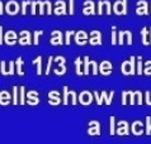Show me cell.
Segmentation results:
<instances>
[{"label": "cell", "instance_id": "6da1fadb", "mask_svg": "<svg viewBox=\"0 0 151 144\" xmlns=\"http://www.w3.org/2000/svg\"><path fill=\"white\" fill-rule=\"evenodd\" d=\"M135 56L129 57L128 61L122 62L121 65V71L124 76H135L136 73V65H135Z\"/></svg>", "mask_w": 151, "mask_h": 144}, {"label": "cell", "instance_id": "7a4b0ae2", "mask_svg": "<svg viewBox=\"0 0 151 144\" xmlns=\"http://www.w3.org/2000/svg\"><path fill=\"white\" fill-rule=\"evenodd\" d=\"M53 62L57 63V68H53V73L62 76L66 73V58L64 56H57L53 58Z\"/></svg>", "mask_w": 151, "mask_h": 144}, {"label": "cell", "instance_id": "3957f363", "mask_svg": "<svg viewBox=\"0 0 151 144\" xmlns=\"http://www.w3.org/2000/svg\"><path fill=\"white\" fill-rule=\"evenodd\" d=\"M113 96H114V91H112L111 94H109V96H107V92H106V91H102V92H100V96H99V92H98V91H94L95 101H96V104H98L99 106L103 104V101L106 103V105H111Z\"/></svg>", "mask_w": 151, "mask_h": 144}, {"label": "cell", "instance_id": "277c9868", "mask_svg": "<svg viewBox=\"0 0 151 144\" xmlns=\"http://www.w3.org/2000/svg\"><path fill=\"white\" fill-rule=\"evenodd\" d=\"M62 92H64V105H68L69 104V97H71V104L73 105H76L79 101H78V95L74 90H69L68 86H64L62 87Z\"/></svg>", "mask_w": 151, "mask_h": 144}, {"label": "cell", "instance_id": "5b68a950", "mask_svg": "<svg viewBox=\"0 0 151 144\" xmlns=\"http://www.w3.org/2000/svg\"><path fill=\"white\" fill-rule=\"evenodd\" d=\"M112 9L116 15H127V0H117Z\"/></svg>", "mask_w": 151, "mask_h": 144}, {"label": "cell", "instance_id": "8992f818", "mask_svg": "<svg viewBox=\"0 0 151 144\" xmlns=\"http://www.w3.org/2000/svg\"><path fill=\"white\" fill-rule=\"evenodd\" d=\"M6 62L5 61H1L0 63V72H1L3 76H13L15 73V62L13 61H9V66H5Z\"/></svg>", "mask_w": 151, "mask_h": 144}, {"label": "cell", "instance_id": "52a82bcc", "mask_svg": "<svg viewBox=\"0 0 151 144\" xmlns=\"http://www.w3.org/2000/svg\"><path fill=\"white\" fill-rule=\"evenodd\" d=\"M37 6H38V14L40 15H43V14H47V15H51L52 14V5L51 3L47 1V0H45V1H42V0H37Z\"/></svg>", "mask_w": 151, "mask_h": 144}, {"label": "cell", "instance_id": "ba28073f", "mask_svg": "<svg viewBox=\"0 0 151 144\" xmlns=\"http://www.w3.org/2000/svg\"><path fill=\"white\" fill-rule=\"evenodd\" d=\"M20 11V6L15 0H9L5 4V13L8 15H17Z\"/></svg>", "mask_w": 151, "mask_h": 144}, {"label": "cell", "instance_id": "9c48e42d", "mask_svg": "<svg viewBox=\"0 0 151 144\" xmlns=\"http://www.w3.org/2000/svg\"><path fill=\"white\" fill-rule=\"evenodd\" d=\"M74 41L78 46H85L88 42H89V36H88V33L84 32V31H78V32H75Z\"/></svg>", "mask_w": 151, "mask_h": 144}, {"label": "cell", "instance_id": "30bf717a", "mask_svg": "<svg viewBox=\"0 0 151 144\" xmlns=\"http://www.w3.org/2000/svg\"><path fill=\"white\" fill-rule=\"evenodd\" d=\"M53 13L55 15H68L69 11H68V5L64 0H57L55 3V9H53Z\"/></svg>", "mask_w": 151, "mask_h": 144}, {"label": "cell", "instance_id": "8fae6325", "mask_svg": "<svg viewBox=\"0 0 151 144\" xmlns=\"http://www.w3.org/2000/svg\"><path fill=\"white\" fill-rule=\"evenodd\" d=\"M18 43L20 46H31L33 43L31 33H29L28 31H22L20 32L19 36H18Z\"/></svg>", "mask_w": 151, "mask_h": 144}, {"label": "cell", "instance_id": "7c38bea8", "mask_svg": "<svg viewBox=\"0 0 151 144\" xmlns=\"http://www.w3.org/2000/svg\"><path fill=\"white\" fill-rule=\"evenodd\" d=\"M50 43L52 46H62L64 44V36L60 31H52L51 38H50Z\"/></svg>", "mask_w": 151, "mask_h": 144}, {"label": "cell", "instance_id": "4fadbf2b", "mask_svg": "<svg viewBox=\"0 0 151 144\" xmlns=\"http://www.w3.org/2000/svg\"><path fill=\"white\" fill-rule=\"evenodd\" d=\"M26 103L28 105H33V106H36V105H38L40 103V96H38V92L36 90H31L27 92L26 95Z\"/></svg>", "mask_w": 151, "mask_h": 144}, {"label": "cell", "instance_id": "5bb4252c", "mask_svg": "<svg viewBox=\"0 0 151 144\" xmlns=\"http://www.w3.org/2000/svg\"><path fill=\"white\" fill-rule=\"evenodd\" d=\"M106 9L107 11V15H111L112 14V5L111 3L108 1V0H100V1H98V11H96V14L98 15H103V10Z\"/></svg>", "mask_w": 151, "mask_h": 144}, {"label": "cell", "instance_id": "9a60e30c", "mask_svg": "<svg viewBox=\"0 0 151 144\" xmlns=\"http://www.w3.org/2000/svg\"><path fill=\"white\" fill-rule=\"evenodd\" d=\"M18 42V34L14 31H8L4 34V43L8 46H14Z\"/></svg>", "mask_w": 151, "mask_h": 144}, {"label": "cell", "instance_id": "2e32d148", "mask_svg": "<svg viewBox=\"0 0 151 144\" xmlns=\"http://www.w3.org/2000/svg\"><path fill=\"white\" fill-rule=\"evenodd\" d=\"M78 101L81 105H85V106H88V105H90L91 103H93V95H91L89 91H83L81 94L78 96Z\"/></svg>", "mask_w": 151, "mask_h": 144}, {"label": "cell", "instance_id": "e0dca14e", "mask_svg": "<svg viewBox=\"0 0 151 144\" xmlns=\"http://www.w3.org/2000/svg\"><path fill=\"white\" fill-rule=\"evenodd\" d=\"M83 14L84 15H94L95 14V4L91 0H86L83 4Z\"/></svg>", "mask_w": 151, "mask_h": 144}, {"label": "cell", "instance_id": "ac0fdd59", "mask_svg": "<svg viewBox=\"0 0 151 144\" xmlns=\"http://www.w3.org/2000/svg\"><path fill=\"white\" fill-rule=\"evenodd\" d=\"M48 104L53 105V106H57V105L61 104V97H60V92L56 90H52L48 92Z\"/></svg>", "mask_w": 151, "mask_h": 144}, {"label": "cell", "instance_id": "d6986e66", "mask_svg": "<svg viewBox=\"0 0 151 144\" xmlns=\"http://www.w3.org/2000/svg\"><path fill=\"white\" fill-rule=\"evenodd\" d=\"M88 134L89 135H100V124L98 120H90L89 128H88Z\"/></svg>", "mask_w": 151, "mask_h": 144}, {"label": "cell", "instance_id": "ffe728a7", "mask_svg": "<svg viewBox=\"0 0 151 144\" xmlns=\"http://www.w3.org/2000/svg\"><path fill=\"white\" fill-rule=\"evenodd\" d=\"M89 43L91 46H102V34L99 31H91L89 36Z\"/></svg>", "mask_w": 151, "mask_h": 144}, {"label": "cell", "instance_id": "44dd1931", "mask_svg": "<svg viewBox=\"0 0 151 144\" xmlns=\"http://www.w3.org/2000/svg\"><path fill=\"white\" fill-rule=\"evenodd\" d=\"M136 14L137 15H149V4H147V1H145V0L137 1Z\"/></svg>", "mask_w": 151, "mask_h": 144}, {"label": "cell", "instance_id": "7402d4cb", "mask_svg": "<svg viewBox=\"0 0 151 144\" xmlns=\"http://www.w3.org/2000/svg\"><path fill=\"white\" fill-rule=\"evenodd\" d=\"M116 134H118V135H128L129 134L128 123L126 120H119L118 121V128L116 129Z\"/></svg>", "mask_w": 151, "mask_h": 144}, {"label": "cell", "instance_id": "603a6c76", "mask_svg": "<svg viewBox=\"0 0 151 144\" xmlns=\"http://www.w3.org/2000/svg\"><path fill=\"white\" fill-rule=\"evenodd\" d=\"M112 68H113V67H112L109 61H103L99 65V72L103 76H111L112 75Z\"/></svg>", "mask_w": 151, "mask_h": 144}, {"label": "cell", "instance_id": "cb8c5ba5", "mask_svg": "<svg viewBox=\"0 0 151 144\" xmlns=\"http://www.w3.org/2000/svg\"><path fill=\"white\" fill-rule=\"evenodd\" d=\"M129 96V104L135 105V96H136V91H123L122 92V105L127 104V97Z\"/></svg>", "mask_w": 151, "mask_h": 144}, {"label": "cell", "instance_id": "d4e9b609", "mask_svg": "<svg viewBox=\"0 0 151 144\" xmlns=\"http://www.w3.org/2000/svg\"><path fill=\"white\" fill-rule=\"evenodd\" d=\"M15 72L18 76H24V60H23V57H18L15 60Z\"/></svg>", "mask_w": 151, "mask_h": 144}, {"label": "cell", "instance_id": "484cf974", "mask_svg": "<svg viewBox=\"0 0 151 144\" xmlns=\"http://www.w3.org/2000/svg\"><path fill=\"white\" fill-rule=\"evenodd\" d=\"M12 103V96L8 91H0V105L8 106Z\"/></svg>", "mask_w": 151, "mask_h": 144}, {"label": "cell", "instance_id": "4316f807", "mask_svg": "<svg viewBox=\"0 0 151 144\" xmlns=\"http://www.w3.org/2000/svg\"><path fill=\"white\" fill-rule=\"evenodd\" d=\"M131 132L135 135H142L145 133V130L142 129V123L140 120H136L131 126Z\"/></svg>", "mask_w": 151, "mask_h": 144}, {"label": "cell", "instance_id": "83f0119b", "mask_svg": "<svg viewBox=\"0 0 151 144\" xmlns=\"http://www.w3.org/2000/svg\"><path fill=\"white\" fill-rule=\"evenodd\" d=\"M94 62H95V61L89 60V57H88V56H85V57L83 58V65H84L83 71H84V75H85V76L89 75V67H90V66H93V65H94Z\"/></svg>", "mask_w": 151, "mask_h": 144}, {"label": "cell", "instance_id": "f1b7e54d", "mask_svg": "<svg viewBox=\"0 0 151 144\" xmlns=\"http://www.w3.org/2000/svg\"><path fill=\"white\" fill-rule=\"evenodd\" d=\"M42 62H43V58H42L41 56L36 57L35 60H32V65L37 66V75L38 76L42 75Z\"/></svg>", "mask_w": 151, "mask_h": 144}, {"label": "cell", "instance_id": "f546056e", "mask_svg": "<svg viewBox=\"0 0 151 144\" xmlns=\"http://www.w3.org/2000/svg\"><path fill=\"white\" fill-rule=\"evenodd\" d=\"M81 63H83V58L81 57H78L75 60V72H76L78 76H83L84 75V71L81 68Z\"/></svg>", "mask_w": 151, "mask_h": 144}, {"label": "cell", "instance_id": "4dcf8cb0", "mask_svg": "<svg viewBox=\"0 0 151 144\" xmlns=\"http://www.w3.org/2000/svg\"><path fill=\"white\" fill-rule=\"evenodd\" d=\"M141 37H142V44L144 46H150V41L147 37V28L144 27L141 29Z\"/></svg>", "mask_w": 151, "mask_h": 144}, {"label": "cell", "instance_id": "1f68e13d", "mask_svg": "<svg viewBox=\"0 0 151 144\" xmlns=\"http://www.w3.org/2000/svg\"><path fill=\"white\" fill-rule=\"evenodd\" d=\"M19 91H20L19 105H24V104H26V87H24V86H19Z\"/></svg>", "mask_w": 151, "mask_h": 144}, {"label": "cell", "instance_id": "d6a6232c", "mask_svg": "<svg viewBox=\"0 0 151 144\" xmlns=\"http://www.w3.org/2000/svg\"><path fill=\"white\" fill-rule=\"evenodd\" d=\"M43 36V31H35L33 32V44L38 46L40 44V37Z\"/></svg>", "mask_w": 151, "mask_h": 144}, {"label": "cell", "instance_id": "836d02e7", "mask_svg": "<svg viewBox=\"0 0 151 144\" xmlns=\"http://www.w3.org/2000/svg\"><path fill=\"white\" fill-rule=\"evenodd\" d=\"M75 36V32L74 31H66L65 32V44L66 46H70L71 44V38Z\"/></svg>", "mask_w": 151, "mask_h": 144}, {"label": "cell", "instance_id": "e575fe53", "mask_svg": "<svg viewBox=\"0 0 151 144\" xmlns=\"http://www.w3.org/2000/svg\"><path fill=\"white\" fill-rule=\"evenodd\" d=\"M19 86H13V104L19 105V96H18Z\"/></svg>", "mask_w": 151, "mask_h": 144}, {"label": "cell", "instance_id": "d590c367", "mask_svg": "<svg viewBox=\"0 0 151 144\" xmlns=\"http://www.w3.org/2000/svg\"><path fill=\"white\" fill-rule=\"evenodd\" d=\"M53 56H50L48 57V61H47V66H46V71H45V75L46 76H48L50 75V72H51L52 70V62H53Z\"/></svg>", "mask_w": 151, "mask_h": 144}, {"label": "cell", "instance_id": "8d00e7d4", "mask_svg": "<svg viewBox=\"0 0 151 144\" xmlns=\"http://www.w3.org/2000/svg\"><path fill=\"white\" fill-rule=\"evenodd\" d=\"M117 38H118V36H117V27L113 25V27H112V46L118 44V42H117Z\"/></svg>", "mask_w": 151, "mask_h": 144}, {"label": "cell", "instance_id": "74e56055", "mask_svg": "<svg viewBox=\"0 0 151 144\" xmlns=\"http://www.w3.org/2000/svg\"><path fill=\"white\" fill-rule=\"evenodd\" d=\"M145 134L150 135L151 134V118L146 116V126H145Z\"/></svg>", "mask_w": 151, "mask_h": 144}, {"label": "cell", "instance_id": "f35d334b", "mask_svg": "<svg viewBox=\"0 0 151 144\" xmlns=\"http://www.w3.org/2000/svg\"><path fill=\"white\" fill-rule=\"evenodd\" d=\"M138 62H137V68H136V73L137 75H142L144 73V68H142V57L138 56Z\"/></svg>", "mask_w": 151, "mask_h": 144}, {"label": "cell", "instance_id": "ab89813d", "mask_svg": "<svg viewBox=\"0 0 151 144\" xmlns=\"http://www.w3.org/2000/svg\"><path fill=\"white\" fill-rule=\"evenodd\" d=\"M31 3H32V0H24V1L22 3V8H20V11H22L23 15L27 14V6L31 5Z\"/></svg>", "mask_w": 151, "mask_h": 144}, {"label": "cell", "instance_id": "60d3db41", "mask_svg": "<svg viewBox=\"0 0 151 144\" xmlns=\"http://www.w3.org/2000/svg\"><path fill=\"white\" fill-rule=\"evenodd\" d=\"M68 10H69V15H73L75 13V0H69Z\"/></svg>", "mask_w": 151, "mask_h": 144}, {"label": "cell", "instance_id": "b9f144b4", "mask_svg": "<svg viewBox=\"0 0 151 144\" xmlns=\"http://www.w3.org/2000/svg\"><path fill=\"white\" fill-rule=\"evenodd\" d=\"M37 9H38V6H37V0H32V3H31V13L33 15L38 14V13H37Z\"/></svg>", "mask_w": 151, "mask_h": 144}, {"label": "cell", "instance_id": "7bdbcfd3", "mask_svg": "<svg viewBox=\"0 0 151 144\" xmlns=\"http://www.w3.org/2000/svg\"><path fill=\"white\" fill-rule=\"evenodd\" d=\"M144 73L151 76V61H146L145 62V70H144Z\"/></svg>", "mask_w": 151, "mask_h": 144}, {"label": "cell", "instance_id": "ee69618b", "mask_svg": "<svg viewBox=\"0 0 151 144\" xmlns=\"http://www.w3.org/2000/svg\"><path fill=\"white\" fill-rule=\"evenodd\" d=\"M116 118L114 116H111V130H109V134L111 135H114L116 133V126H114V123H116Z\"/></svg>", "mask_w": 151, "mask_h": 144}, {"label": "cell", "instance_id": "f6af8a7d", "mask_svg": "<svg viewBox=\"0 0 151 144\" xmlns=\"http://www.w3.org/2000/svg\"><path fill=\"white\" fill-rule=\"evenodd\" d=\"M124 31H121L118 33V46H122L123 44V41H124Z\"/></svg>", "mask_w": 151, "mask_h": 144}, {"label": "cell", "instance_id": "bcb514c9", "mask_svg": "<svg viewBox=\"0 0 151 144\" xmlns=\"http://www.w3.org/2000/svg\"><path fill=\"white\" fill-rule=\"evenodd\" d=\"M124 34H126V37H127V44L131 46L132 44V33L129 31H124Z\"/></svg>", "mask_w": 151, "mask_h": 144}, {"label": "cell", "instance_id": "7dc6e473", "mask_svg": "<svg viewBox=\"0 0 151 144\" xmlns=\"http://www.w3.org/2000/svg\"><path fill=\"white\" fill-rule=\"evenodd\" d=\"M136 96H137V104L142 105V94L140 91H136Z\"/></svg>", "mask_w": 151, "mask_h": 144}, {"label": "cell", "instance_id": "c3c4849f", "mask_svg": "<svg viewBox=\"0 0 151 144\" xmlns=\"http://www.w3.org/2000/svg\"><path fill=\"white\" fill-rule=\"evenodd\" d=\"M3 42H4V36H3V27L0 25V46L3 44Z\"/></svg>", "mask_w": 151, "mask_h": 144}, {"label": "cell", "instance_id": "681fc988", "mask_svg": "<svg viewBox=\"0 0 151 144\" xmlns=\"http://www.w3.org/2000/svg\"><path fill=\"white\" fill-rule=\"evenodd\" d=\"M146 104L151 105V99H150V92H149V91L146 92Z\"/></svg>", "mask_w": 151, "mask_h": 144}, {"label": "cell", "instance_id": "f907efd6", "mask_svg": "<svg viewBox=\"0 0 151 144\" xmlns=\"http://www.w3.org/2000/svg\"><path fill=\"white\" fill-rule=\"evenodd\" d=\"M4 11H5V5H3V3L0 1V15H3Z\"/></svg>", "mask_w": 151, "mask_h": 144}, {"label": "cell", "instance_id": "816d5d0a", "mask_svg": "<svg viewBox=\"0 0 151 144\" xmlns=\"http://www.w3.org/2000/svg\"><path fill=\"white\" fill-rule=\"evenodd\" d=\"M150 46H151V27H150Z\"/></svg>", "mask_w": 151, "mask_h": 144}]
</instances>
